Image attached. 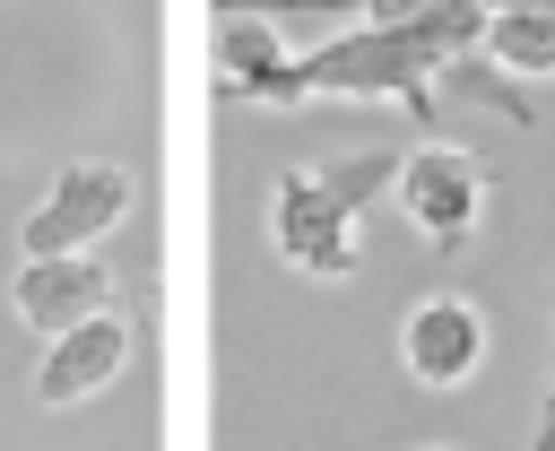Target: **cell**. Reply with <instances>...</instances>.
<instances>
[{
  "label": "cell",
  "instance_id": "cell-1",
  "mask_svg": "<svg viewBox=\"0 0 555 451\" xmlns=\"http://www.w3.org/2000/svg\"><path fill=\"white\" fill-rule=\"evenodd\" d=\"M486 43V9L477 0H442L416 26H347L338 43L304 52V104H399L416 130H434V87Z\"/></svg>",
  "mask_w": 555,
  "mask_h": 451
},
{
  "label": "cell",
  "instance_id": "cell-2",
  "mask_svg": "<svg viewBox=\"0 0 555 451\" xmlns=\"http://www.w3.org/2000/svg\"><path fill=\"white\" fill-rule=\"evenodd\" d=\"M399 182V156L364 147V156H338V165H286L269 182V252L312 278V286H338L356 278L364 260V208Z\"/></svg>",
  "mask_w": 555,
  "mask_h": 451
},
{
  "label": "cell",
  "instance_id": "cell-3",
  "mask_svg": "<svg viewBox=\"0 0 555 451\" xmlns=\"http://www.w3.org/2000/svg\"><path fill=\"white\" fill-rule=\"evenodd\" d=\"M130 199H139V182H130L121 156H69V165L43 182V199L26 208V226H17V260L95 252V243L130 217Z\"/></svg>",
  "mask_w": 555,
  "mask_h": 451
},
{
  "label": "cell",
  "instance_id": "cell-4",
  "mask_svg": "<svg viewBox=\"0 0 555 451\" xmlns=\"http://www.w3.org/2000/svg\"><path fill=\"white\" fill-rule=\"evenodd\" d=\"M390 208H399L434 252H460V243H477V226H486V165H477L460 139H416V147L399 156Z\"/></svg>",
  "mask_w": 555,
  "mask_h": 451
},
{
  "label": "cell",
  "instance_id": "cell-5",
  "mask_svg": "<svg viewBox=\"0 0 555 451\" xmlns=\"http://www.w3.org/2000/svg\"><path fill=\"white\" fill-rule=\"evenodd\" d=\"M130 347H139V330H130L121 304L95 312V321H78V330H61V338H43V356L26 373L35 408H87V399H104L130 373Z\"/></svg>",
  "mask_w": 555,
  "mask_h": 451
},
{
  "label": "cell",
  "instance_id": "cell-6",
  "mask_svg": "<svg viewBox=\"0 0 555 451\" xmlns=\"http://www.w3.org/2000/svg\"><path fill=\"white\" fill-rule=\"evenodd\" d=\"M121 304V278L95 260V252H61V260H17L9 269V312L35 330V338H61L95 312Z\"/></svg>",
  "mask_w": 555,
  "mask_h": 451
},
{
  "label": "cell",
  "instance_id": "cell-7",
  "mask_svg": "<svg viewBox=\"0 0 555 451\" xmlns=\"http://www.w3.org/2000/svg\"><path fill=\"white\" fill-rule=\"evenodd\" d=\"M399 364L416 390H468L486 364V312L468 295H425L399 321Z\"/></svg>",
  "mask_w": 555,
  "mask_h": 451
},
{
  "label": "cell",
  "instance_id": "cell-8",
  "mask_svg": "<svg viewBox=\"0 0 555 451\" xmlns=\"http://www.w3.org/2000/svg\"><path fill=\"white\" fill-rule=\"evenodd\" d=\"M217 87L243 104H304V52H286L269 9H217Z\"/></svg>",
  "mask_w": 555,
  "mask_h": 451
},
{
  "label": "cell",
  "instance_id": "cell-9",
  "mask_svg": "<svg viewBox=\"0 0 555 451\" xmlns=\"http://www.w3.org/2000/svg\"><path fill=\"white\" fill-rule=\"evenodd\" d=\"M477 52L503 78H555V9H494Z\"/></svg>",
  "mask_w": 555,
  "mask_h": 451
},
{
  "label": "cell",
  "instance_id": "cell-10",
  "mask_svg": "<svg viewBox=\"0 0 555 451\" xmlns=\"http://www.w3.org/2000/svg\"><path fill=\"white\" fill-rule=\"evenodd\" d=\"M364 9V26H416V17H434L442 0H356Z\"/></svg>",
  "mask_w": 555,
  "mask_h": 451
},
{
  "label": "cell",
  "instance_id": "cell-11",
  "mask_svg": "<svg viewBox=\"0 0 555 451\" xmlns=\"http://www.w3.org/2000/svg\"><path fill=\"white\" fill-rule=\"evenodd\" d=\"M529 451H555V356H546V408H538V434H529Z\"/></svg>",
  "mask_w": 555,
  "mask_h": 451
},
{
  "label": "cell",
  "instance_id": "cell-12",
  "mask_svg": "<svg viewBox=\"0 0 555 451\" xmlns=\"http://www.w3.org/2000/svg\"><path fill=\"white\" fill-rule=\"evenodd\" d=\"M425 451H451V442H425Z\"/></svg>",
  "mask_w": 555,
  "mask_h": 451
}]
</instances>
